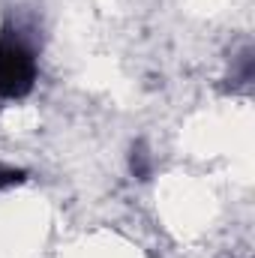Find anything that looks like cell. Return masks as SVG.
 Segmentation results:
<instances>
[{"label":"cell","mask_w":255,"mask_h":258,"mask_svg":"<svg viewBox=\"0 0 255 258\" xmlns=\"http://www.w3.org/2000/svg\"><path fill=\"white\" fill-rule=\"evenodd\" d=\"M129 168H132V174H135L138 180H147V177H150V153H147V147H144L141 141L132 147V156H129Z\"/></svg>","instance_id":"obj_2"},{"label":"cell","mask_w":255,"mask_h":258,"mask_svg":"<svg viewBox=\"0 0 255 258\" xmlns=\"http://www.w3.org/2000/svg\"><path fill=\"white\" fill-rule=\"evenodd\" d=\"M24 180V171H18V168H3L0 165V189H6V186H12V183H21Z\"/></svg>","instance_id":"obj_3"},{"label":"cell","mask_w":255,"mask_h":258,"mask_svg":"<svg viewBox=\"0 0 255 258\" xmlns=\"http://www.w3.org/2000/svg\"><path fill=\"white\" fill-rule=\"evenodd\" d=\"M36 57L30 45L18 36H0V96L3 99H24L36 84Z\"/></svg>","instance_id":"obj_1"}]
</instances>
